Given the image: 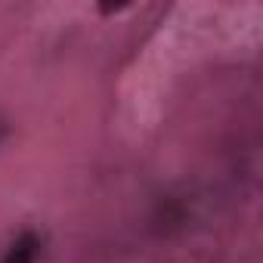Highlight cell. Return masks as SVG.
<instances>
[{
  "instance_id": "cell-2",
  "label": "cell",
  "mask_w": 263,
  "mask_h": 263,
  "mask_svg": "<svg viewBox=\"0 0 263 263\" xmlns=\"http://www.w3.org/2000/svg\"><path fill=\"white\" fill-rule=\"evenodd\" d=\"M0 137H4V130H0Z\"/></svg>"
},
{
  "instance_id": "cell-1",
  "label": "cell",
  "mask_w": 263,
  "mask_h": 263,
  "mask_svg": "<svg viewBox=\"0 0 263 263\" xmlns=\"http://www.w3.org/2000/svg\"><path fill=\"white\" fill-rule=\"evenodd\" d=\"M37 251H41V238L34 232H22L7 248V254L0 257V263H34L37 260Z\"/></svg>"
}]
</instances>
